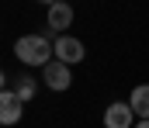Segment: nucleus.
<instances>
[{"label": "nucleus", "instance_id": "1", "mask_svg": "<svg viewBox=\"0 0 149 128\" xmlns=\"http://www.w3.org/2000/svg\"><path fill=\"white\" fill-rule=\"evenodd\" d=\"M14 55L24 66H49L52 55H56V48H52V38L49 35H21L14 42Z\"/></svg>", "mask_w": 149, "mask_h": 128}, {"label": "nucleus", "instance_id": "2", "mask_svg": "<svg viewBox=\"0 0 149 128\" xmlns=\"http://www.w3.org/2000/svg\"><path fill=\"white\" fill-rule=\"evenodd\" d=\"M42 80H45V86H49V90L66 93V90L73 86V73H70V66H66V62L52 59L49 66H42Z\"/></svg>", "mask_w": 149, "mask_h": 128}, {"label": "nucleus", "instance_id": "3", "mask_svg": "<svg viewBox=\"0 0 149 128\" xmlns=\"http://www.w3.org/2000/svg\"><path fill=\"white\" fill-rule=\"evenodd\" d=\"M52 48H56V59H59V62H66V66H73V62H80V59L87 55L83 42H80V38H70V35L52 38Z\"/></svg>", "mask_w": 149, "mask_h": 128}, {"label": "nucleus", "instance_id": "4", "mask_svg": "<svg viewBox=\"0 0 149 128\" xmlns=\"http://www.w3.org/2000/svg\"><path fill=\"white\" fill-rule=\"evenodd\" d=\"M135 111L128 107V100L121 104V100H114L108 104V111H104V128H135Z\"/></svg>", "mask_w": 149, "mask_h": 128}, {"label": "nucleus", "instance_id": "5", "mask_svg": "<svg viewBox=\"0 0 149 128\" xmlns=\"http://www.w3.org/2000/svg\"><path fill=\"white\" fill-rule=\"evenodd\" d=\"M24 114V100L14 90H0V125H17Z\"/></svg>", "mask_w": 149, "mask_h": 128}, {"label": "nucleus", "instance_id": "6", "mask_svg": "<svg viewBox=\"0 0 149 128\" xmlns=\"http://www.w3.org/2000/svg\"><path fill=\"white\" fill-rule=\"evenodd\" d=\"M45 21H49V28L52 31H70V24H73V7L66 3V0H59V3H52L49 7V14H45Z\"/></svg>", "mask_w": 149, "mask_h": 128}, {"label": "nucleus", "instance_id": "7", "mask_svg": "<svg viewBox=\"0 0 149 128\" xmlns=\"http://www.w3.org/2000/svg\"><path fill=\"white\" fill-rule=\"evenodd\" d=\"M128 107L135 111L139 121H149V83L132 86V93H128Z\"/></svg>", "mask_w": 149, "mask_h": 128}, {"label": "nucleus", "instance_id": "8", "mask_svg": "<svg viewBox=\"0 0 149 128\" xmlns=\"http://www.w3.org/2000/svg\"><path fill=\"white\" fill-rule=\"evenodd\" d=\"M10 90H14L21 100H31V97H35V80H31L28 73H21V76L14 80V86H10Z\"/></svg>", "mask_w": 149, "mask_h": 128}, {"label": "nucleus", "instance_id": "9", "mask_svg": "<svg viewBox=\"0 0 149 128\" xmlns=\"http://www.w3.org/2000/svg\"><path fill=\"white\" fill-rule=\"evenodd\" d=\"M0 90H7V76H3V69H0Z\"/></svg>", "mask_w": 149, "mask_h": 128}, {"label": "nucleus", "instance_id": "10", "mask_svg": "<svg viewBox=\"0 0 149 128\" xmlns=\"http://www.w3.org/2000/svg\"><path fill=\"white\" fill-rule=\"evenodd\" d=\"M135 128H149V121H135Z\"/></svg>", "mask_w": 149, "mask_h": 128}, {"label": "nucleus", "instance_id": "11", "mask_svg": "<svg viewBox=\"0 0 149 128\" xmlns=\"http://www.w3.org/2000/svg\"><path fill=\"white\" fill-rule=\"evenodd\" d=\"M38 3H49V7H52V3H59V0H38Z\"/></svg>", "mask_w": 149, "mask_h": 128}]
</instances>
